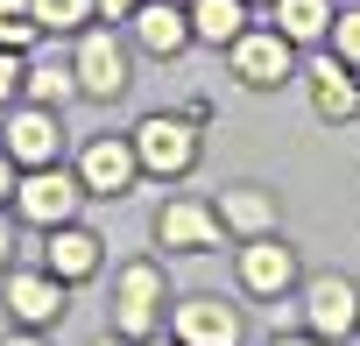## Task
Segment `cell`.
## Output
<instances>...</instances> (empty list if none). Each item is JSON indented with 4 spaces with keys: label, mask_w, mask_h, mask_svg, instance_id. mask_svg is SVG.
Wrapping results in <instances>:
<instances>
[{
    "label": "cell",
    "mask_w": 360,
    "mask_h": 346,
    "mask_svg": "<svg viewBox=\"0 0 360 346\" xmlns=\"http://www.w3.org/2000/svg\"><path fill=\"white\" fill-rule=\"evenodd\" d=\"M127 141H134L141 169H155V177H184L198 162V120H176V113H148Z\"/></svg>",
    "instance_id": "cell-1"
},
{
    "label": "cell",
    "mask_w": 360,
    "mask_h": 346,
    "mask_svg": "<svg viewBox=\"0 0 360 346\" xmlns=\"http://www.w3.org/2000/svg\"><path fill=\"white\" fill-rule=\"evenodd\" d=\"M162 318V269L155 262H127L113 283V332L120 339H148Z\"/></svg>",
    "instance_id": "cell-2"
},
{
    "label": "cell",
    "mask_w": 360,
    "mask_h": 346,
    "mask_svg": "<svg viewBox=\"0 0 360 346\" xmlns=\"http://www.w3.org/2000/svg\"><path fill=\"white\" fill-rule=\"evenodd\" d=\"M78 191H85V177H71V169H57V162H36L15 184V205H22V219H36L50 233V226H64L78 212Z\"/></svg>",
    "instance_id": "cell-3"
},
{
    "label": "cell",
    "mask_w": 360,
    "mask_h": 346,
    "mask_svg": "<svg viewBox=\"0 0 360 346\" xmlns=\"http://www.w3.org/2000/svg\"><path fill=\"white\" fill-rule=\"evenodd\" d=\"M226 57H233V78H240V85L269 92V85H283V78H290L297 43H290L283 29H240V36L226 43Z\"/></svg>",
    "instance_id": "cell-4"
},
{
    "label": "cell",
    "mask_w": 360,
    "mask_h": 346,
    "mask_svg": "<svg viewBox=\"0 0 360 346\" xmlns=\"http://www.w3.org/2000/svg\"><path fill=\"white\" fill-rule=\"evenodd\" d=\"M219 233H226L219 205H198V198H169L155 212V241L169 255H205V248H219Z\"/></svg>",
    "instance_id": "cell-5"
},
{
    "label": "cell",
    "mask_w": 360,
    "mask_h": 346,
    "mask_svg": "<svg viewBox=\"0 0 360 346\" xmlns=\"http://www.w3.org/2000/svg\"><path fill=\"white\" fill-rule=\"evenodd\" d=\"M71 71H78V92H92V99L127 92V50H120V36H113V29H85Z\"/></svg>",
    "instance_id": "cell-6"
},
{
    "label": "cell",
    "mask_w": 360,
    "mask_h": 346,
    "mask_svg": "<svg viewBox=\"0 0 360 346\" xmlns=\"http://www.w3.org/2000/svg\"><path fill=\"white\" fill-rule=\"evenodd\" d=\"M304 325H311L318 339H346V332H360V290H353L346 276H318V283L304 290Z\"/></svg>",
    "instance_id": "cell-7"
},
{
    "label": "cell",
    "mask_w": 360,
    "mask_h": 346,
    "mask_svg": "<svg viewBox=\"0 0 360 346\" xmlns=\"http://www.w3.org/2000/svg\"><path fill=\"white\" fill-rule=\"evenodd\" d=\"M304 85H311V113H318V120H332V127L360 120V78H353L346 57H318V64L304 71Z\"/></svg>",
    "instance_id": "cell-8"
},
{
    "label": "cell",
    "mask_w": 360,
    "mask_h": 346,
    "mask_svg": "<svg viewBox=\"0 0 360 346\" xmlns=\"http://www.w3.org/2000/svg\"><path fill=\"white\" fill-rule=\"evenodd\" d=\"M78 177H85V191H99V198H120V191L141 177V155H134V141H120V134H99V141H85V155H78Z\"/></svg>",
    "instance_id": "cell-9"
},
{
    "label": "cell",
    "mask_w": 360,
    "mask_h": 346,
    "mask_svg": "<svg viewBox=\"0 0 360 346\" xmlns=\"http://www.w3.org/2000/svg\"><path fill=\"white\" fill-rule=\"evenodd\" d=\"M169 325L184 346H240V311L226 297H184Z\"/></svg>",
    "instance_id": "cell-10"
},
{
    "label": "cell",
    "mask_w": 360,
    "mask_h": 346,
    "mask_svg": "<svg viewBox=\"0 0 360 346\" xmlns=\"http://www.w3.org/2000/svg\"><path fill=\"white\" fill-rule=\"evenodd\" d=\"M233 269H240V283H248L255 297H283V290L297 283V255H290L276 233H255V241L233 255Z\"/></svg>",
    "instance_id": "cell-11"
},
{
    "label": "cell",
    "mask_w": 360,
    "mask_h": 346,
    "mask_svg": "<svg viewBox=\"0 0 360 346\" xmlns=\"http://www.w3.org/2000/svg\"><path fill=\"white\" fill-rule=\"evenodd\" d=\"M127 22H134V36H141L148 57H176L191 43V8H176V0H141Z\"/></svg>",
    "instance_id": "cell-12"
},
{
    "label": "cell",
    "mask_w": 360,
    "mask_h": 346,
    "mask_svg": "<svg viewBox=\"0 0 360 346\" xmlns=\"http://www.w3.org/2000/svg\"><path fill=\"white\" fill-rule=\"evenodd\" d=\"M99 255H106V248H99L85 226H71V219H64V226H50L43 262H50V276H57V283H85V276H99Z\"/></svg>",
    "instance_id": "cell-13"
},
{
    "label": "cell",
    "mask_w": 360,
    "mask_h": 346,
    "mask_svg": "<svg viewBox=\"0 0 360 346\" xmlns=\"http://www.w3.org/2000/svg\"><path fill=\"white\" fill-rule=\"evenodd\" d=\"M57 141H64V134H57V120H50L43 106H29V113H15V120H8V141H0V148H8L22 169H36V162H57Z\"/></svg>",
    "instance_id": "cell-14"
},
{
    "label": "cell",
    "mask_w": 360,
    "mask_h": 346,
    "mask_svg": "<svg viewBox=\"0 0 360 346\" xmlns=\"http://www.w3.org/2000/svg\"><path fill=\"white\" fill-rule=\"evenodd\" d=\"M8 311L22 325H50V318H64V283L57 276H8Z\"/></svg>",
    "instance_id": "cell-15"
},
{
    "label": "cell",
    "mask_w": 360,
    "mask_h": 346,
    "mask_svg": "<svg viewBox=\"0 0 360 346\" xmlns=\"http://www.w3.org/2000/svg\"><path fill=\"white\" fill-rule=\"evenodd\" d=\"M219 219H226V233L255 241V233H269V226H276V198H269V191H255V184H233V191H219Z\"/></svg>",
    "instance_id": "cell-16"
},
{
    "label": "cell",
    "mask_w": 360,
    "mask_h": 346,
    "mask_svg": "<svg viewBox=\"0 0 360 346\" xmlns=\"http://www.w3.org/2000/svg\"><path fill=\"white\" fill-rule=\"evenodd\" d=\"M276 29H283L290 43L332 36V0H276Z\"/></svg>",
    "instance_id": "cell-17"
},
{
    "label": "cell",
    "mask_w": 360,
    "mask_h": 346,
    "mask_svg": "<svg viewBox=\"0 0 360 346\" xmlns=\"http://www.w3.org/2000/svg\"><path fill=\"white\" fill-rule=\"evenodd\" d=\"M240 29H248L240 0H191V36H198V43H219V50H226Z\"/></svg>",
    "instance_id": "cell-18"
},
{
    "label": "cell",
    "mask_w": 360,
    "mask_h": 346,
    "mask_svg": "<svg viewBox=\"0 0 360 346\" xmlns=\"http://www.w3.org/2000/svg\"><path fill=\"white\" fill-rule=\"evenodd\" d=\"M36 36H43L36 0H0V50H29Z\"/></svg>",
    "instance_id": "cell-19"
},
{
    "label": "cell",
    "mask_w": 360,
    "mask_h": 346,
    "mask_svg": "<svg viewBox=\"0 0 360 346\" xmlns=\"http://www.w3.org/2000/svg\"><path fill=\"white\" fill-rule=\"evenodd\" d=\"M71 85H78V71H64V64H36V71L22 78V92H29V99H43V106H57Z\"/></svg>",
    "instance_id": "cell-20"
},
{
    "label": "cell",
    "mask_w": 360,
    "mask_h": 346,
    "mask_svg": "<svg viewBox=\"0 0 360 346\" xmlns=\"http://www.w3.org/2000/svg\"><path fill=\"white\" fill-rule=\"evenodd\" d=\"M92 8H99V0H36V22L43 29H78Z\"/></svg>",
    "instance_id": "cell-21"
},
{
    "label": "cell",
    "mask_w": 360,
    "mask_h": 346,
    "mask_svg": "<svg viewBox=\"0 0 360 346\" xmlns=\"http://www.w3.org/2000/svg\"><path fill=\"white\" fill-rule=\"evenodd\" d=\"M332 57H346V64L360 71V8H346V15H332Z\"/></svg>",
    "instance_id": "cell-22"
},
{
    "label": "cell",
    "mask_w": 360,
    "mask_h": 346,
    "mask_svg": "<svg viewBox=\"0 0 360 346\" xmlns=\"http://www.w3.org/2000/svg\"><path fill=\"white\" fill-rule=\"evenodd\" d=\"M22 78H29V71H22V57H15V50H0V99H15V92H22Z\"/></svg>",
    "instance_id": "cell-23"
},
{
    "label": "cell",
    "mask_w": 360,
    "mask_h": 346,
    "mask_svg": "<svg viewBox=\"0 0 360 346\" xmlns=\"http://www.w3.org/2000/svg\"><path fill=\"white\" fill-rule=\"evenodd\" d=\"M15 169H22V162H15V155H8V148H0V198H8V191H15V184H22V177H15Z\"/></svg>",
    "instance_id": "cell-24"
},
{
    "label": "cell",
    "mask_w": 360,
    "mask_h": 346,
    "mask_svg": "<svg viewBox=\"0 0 360 346\" xmlns=\"http://www.w3.org/2000/svg\"><path fill=\"white\" fill-rule=\"evenodd\" d=\"M134 8H141V0H99V15H113V22H120V15H134Z\"/></svg>",
    "instance_id": "cell-25"
},
{
    "label": "cell",
    "mask_w": 360,
    "mask_h": 346,
    "mask_svg": "<svg viewBox=\"0 0 360 346\" xmlns=\"http://www.w3.org/2000/svg\"><path fill=\"white\" fill-rule=\"evenodd\" d=\"M269 346H318V339H304V332H276Z\"/></svg>",
    "instance_id": "cell-26"
},
{
    "label": "cell",
    "mask_w": 360,
    "mask_h": 346,
    "mask_svg": "<svg viewBox=\"0 0 360 346\" xmlns=\"http://www.w3.org/2000/svg\"><path fill=\"white\" fill-rule=\"evenodd\" d=\"M8 248H15V233H8V219H0V262H8Z\"/></svg>",
    "instance_id": "cell-27"
},
{
    "label": "cell",
    "mask_w": 360,
    "mask_h": 346,
    "mask_svg": "<svg viewBox=\"0 0 360 346\" xmlns=\"http://www.w3.org/2000/svg\"><path fill=\"white\" fill-rule=\"evenodd\" d=\"M92 346H127V339H120V332H106V339H92Z\"/></svg>",
    "instance_id": "cell-28"
},
{
    "label": "cell",
    "mask_w": 360,
    "mask_h": 346,
    "mask_svg": "<svg viewBox=\"0 0 360 346\" xmlns=\"http://www.w3.org/2000/svg\"><path fill=\"white\" fill-rule=\"evenodd\" d=\"M0 346H36V339H0Z\"/></svg>",
    "instance_id": "cell-29"
},
{
    "label": "cell",
    "mask_w": 360,
    "mask_h": 346,
    "mask_svg": "<svg viewBox=\"0 0 360 346\" xmlns=\"http://www.w3.org/2000/svg\"><path fill=\"white\" fill-rule=\"evenodd\" d=\"M155 346H184V339H155Z\"/></svg>",
    "instance_id": "cell-30"
},
{
    "label": "cell",
    "mask_w": 360,
    "mask_h": 346,
    "mask_svg": "<svg viewBox=\"0 0 360 346\" xmlns=\"http://www.w3.org/2000/svg\"><path fill=\"white\" fill-rule=\"evenodd\" d=\"M176 8H191V0H176Z\"/></svg>",
    "instance_id": "cell-31"
}]
</instances>
